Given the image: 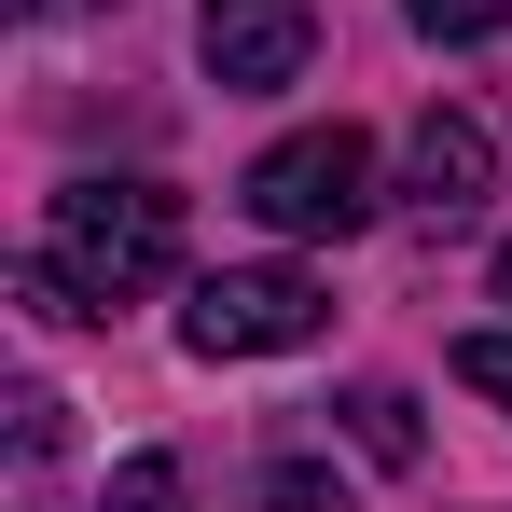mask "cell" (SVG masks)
I'll use <instances>...</instances> for the list:
<instances>
[{
  "mask_svg": "<svg viewBox=\"0 0 512 512\" xmlns=\"http://www.w3.org/2000/svg\"><path fill=\"white\" fill-rule=\"evenodd\" d=\"M167 263H180V194L167 180H70L56 222H42V263H28V305L42 319H111Z\"/></svg>",
  "mask_w": 512,
  "mask_h": 512,
  "instance_id": "1",
  "label": "cell"
},
{
  "mask_svg": "<svg viewBox=\"0 0 512 512\" xmlns=\"http://www.w3.org/2000/svg\"><path fill=\"white\" fill-rule=\"evenodd\" d=\"M236 208L277 222V236H360V222H374V139H360V125H305V139H277V153L236 180Z\"/></svg>",
  "mask_w": 512,
  "mask_h": 512,
  "instance_id": "2",
  "label": "cell"
},
{
  "mask_svg": "<svg viewBox=\"0 0 512 512\" xmlns=\"http://www.w3.org/2000/svg\"><path fill=\"white\" fill-rule=\"evenodd\" d=\"M319 319H333V291H319L305 263H222V277H194L180 346H194V360H277V346H305Z\"/></svg>",
  "mask_w": 512,
  "mask_h": 512,
  "instance_id": "3",
  "label": "cell"
},
{
  "mask_svg": "<svg viewBox=\"0 0 512 512\" xmlns=\"http://www.w3.org/2000/svg\"><path fill=\"white\" fill-rule=\"evenodd\" d=\"M194 56H208V84H222V97H277V84H305L319 14H305V0H208Z\"/></svg>",
  "mask_w": 512,
  "mask_h": 512,
  "instance_id": "4",
  "label": "cell"
},
{
  "mask_svg": "<svg viewBox=\"0 0 512 512\" xmlns=\"http://www.w3.org/2000/svg\"><path fill=\"white\" fill-rule=\"evenodd\" d=\"M485 180H499V139H485L471 111H429V125H416V194H429V222H471Z\"/></svg>",
  "mask_w": 512,
  "mask_h": 512,
  "instance_id": "5",
  "label": "cell"
},
{
  "mask_svg": "<svg viewBox=\"0 0 512 512\" xmlns=\"http://www.w3.org/2000/svg\"><path fill=\"white\" fill-rule=\"evenodd\" d=\"M346 443H360L374 471H416V402H402V388H346Z\"/></svg>",
  "mask_w": 512,
  "mask_h": 512,
  "instance_id": "6",
  "label": "cell"
},
{
  "mask_svg": "<svg viewBox=\"0 0 512 512\" xmlns=\"http://www.w3.org/2000/svg\"><path fill=\"white\" fill-rule=\"evenodd\" d=\"M402 14H416L429 42H499L512 28V0H402Z\"/></svg>",
  "mask_w": 512,
  "mask_h": 512,
  "instance_id": "7",
  "label": "cell"
},
{
  "mask_svg": "<svg viewBox=\"0 0 512 512\" xmlns=\"http://www.w3.org/2000/svg\"><path fill=\"white\" fill-rule=\"evenodd\" d=\"M457 388H471V402H499V416H512V333H471V346H457Z\"/></svg>",
  "mask_w": 512,
  "mask_h": 512,
  "instance_id": "8",
  "label": "cell"
},
{
  "mask_svg": "<svg viewBox=\"0 0 512 512\" xmlns=\"http://www.w3.org/2000/svg\"><path fill=\"white\" fill-rule=\"evenodd\" d=\"M111 512H180V471L167 457H125V471H111Z\"/></svg>",
  "mask_w": 512,
  "mask_h": 512,
  "instance_id": "9",
  "label": "cell"
},
{
  "mask_svg": "<svg viewBox=\"0 0 512 512\" xmlns=\"http://www.w3.org/2000/svg\"><path fill=\"white\" fill-rule=\"evenodd\" d=\"M263 512H333V471H305V457H291V471H263Z\"/></svg>",
  "mask_w": 512,
  "mask_h": 512,
  "instance_id": "10",
  "label": "cell"
},
{
  "mask_svg": "<svg viewBox=\"0 0 512 512\" xmlns=\"http://www.w3.org/2000/svg\"><path fill=\"white\" fill-rule=\"evenodd\" d=\"M28 14H84V0H28Z\"/></svg>",
  "mask_w": 512,
  "mask_h": 512,
  "instance_id": "11",
  "label": "cell"
},
{
  "mask_svg": "<svg viewBox=\"0 0 512 512\" xmlns=\"http://www.w3.org/2000/svg\"><path fill=\"white\" fill-rule=\"evenodd\" d=\"M499 305H512V250H499Z\"/></svg>",
  "mask_w": 512,
  "mask_h": 512,
  "instance_id": "12",
  "label": "cell"
}]
</instances>
